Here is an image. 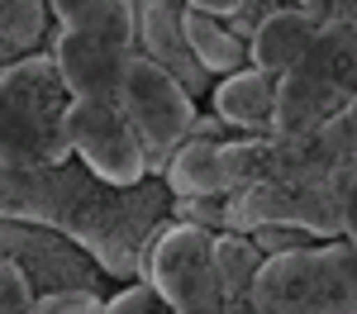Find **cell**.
<instances>
[{
  "instance_id": "1",
  "label": "cell",
  "mask_w": 357,
  "mask_h": 314,
  "mask_svg": "<svg viewBox=\"0 0 357 314\" xmlns=\"http://www.w3.org/2000/svg\"><path fill=\"white\" fill-rule=\"evenodd\" d=\"M167 205L172 191L162 176H143L138 186H110L77 157L57 167L0 162V219H24L67 233L114 281H138L143 243L167 219Z\"/></svg>"
},
{
  "instance_id": "2",
  "label": "cell",
  "mask_w": 357,
  "mask_h": 314,
  "mask_svg": "<svg viewBox=\"0 0 357 314\" xmlns=\"http://www.w3.org/2000/svg\"><path fill=\"white\" fill-rule=\"evenodd\" d=\"M72 91L48 48L0 67V162L57 167L72 157Z\"/></svg>"
},
{
  "instance_id": "3",
  "label": "cell",
  "mask_w": 357,
  "mask_h": 314,
  "mask_svg": "<svg viewBox=\"0 0 357 314\" xmlns=\"http://www.w3.org/2000/svg\"><path fill=\"white\" fill-rule=\"evenodd\" d=\"M357 100V19H329L314 29L305 48L276 77V114L272 134L301 139L329 124Z\"/></svg>"
},
{
  "instance_id": "4",
  "label": "cell",
  "mask_w": 357,
  "mask_h": 314,
  "mask_svg": "<svg viewBox=\"0 0 357 314\" xmlns=\"http://www.w3.org/2000/svg\"><path fill=\"white\" fill-rule=\"evenodd\" d=\"M252 305L257 314H357V253L343 238H324L262 257Z\"/></svg>"
},
{
  "instance_id": "5",
  "label": "cell",
  "mask_w": 357,
  "mask_h": 314,
  "mask_svg": "<svg viewBox=\"0 0 357 314\" xmlns=\"http://www.w3.org/2000/svg\"><path fill=\"white\" fill-rule=\"evenodd\" d=\"M138 281H148L176 314H224L220 272H215V233L195 224L162 219L138 257Z\"/></svg>"
},
{
  "instance_id": "6",
  "label": "cell",
  "mask_w": 357,
  "mask_h": 314,
  "mask_svg": "<svg viewBox=\"0 0 357 314\" xmlns=\"http://www.w3.org/2000/svg\"><path fill=\"white\" fill-rule=\"evenodd\" d=\"M119 110L129 114L138 143H143L148 176H162L167 157L186 143V134L195 124V100L186 95V86L172 81L158 62L134 53L129 72H124V86H119Z\"/></svg>"
},
{
  "instance_id": "7",
  "label": "cell",
  "mask_w": 357,
  "mask_h": 314,
  "mask_svg": "<svg viewBox=\"0 0 357 314\" xmlns=\"http://www.w3.org/2000/svg\"><path fill=\"white\" fill-rule=\"evenodd\" d=\"M224 214L234 233H248L257 224H291L324 238H343V181H267L229 191Z\"/></svg>"
},
{
  "instance_id": "8",
  "label": "cell",
  "mask_w": 357,
  "mask_h": 314,
  "mask_svg": "<svg viewBox=\"0 0 357 314\" xmlns=\"http://www.w3.org/2000/svg\"><path fill=\"white\" fill-rule=\"evenodd\" d=\"M0 262H15L38 295H53V290L100 295V281H105L96 257L86 248H77L67 233L43 224H24V219H0Z\"/></svg>"
},
{
  "instance_id": "9",
  "label": "cell",
  "mask_w": 357,
  "mask_h": 314,
  "mask_svg": "<svg viewBox=\"0 0 357 314\" xmlns=\"http://www.w3.org/2000/svg\"><path fill=\"white\" fill-rule=\"evenodd\" d=\"M72 157L110 186H138L148 176L143 143L119 100H77L72 105Z\"/></svg>"
},
{
  "instance_id": "10",
  "label": "cell",
  "mask_w": 357,
  "mask_h": 314,
  "mask_svg": "<svg viewBox=\"0 0 357 314\" xmlns=\"http://www.w3.org/2000/svg\"><path fill=\"white\" fill-rule=\"evenodd\" d=\"M48 53H53L62 81L72 91V100H119L124 72L134 62V43H119L105 33H86V29H57L48 33Z\"/></svg>"
},
{
  "instance_id": "11",
  "label": "cell",
  "mask_w": 357,
  "mask_h": 314,
  "mask_svg": "<svg viewBox=\"0 0 357 314\" xmlns=\"http://www.w3.org/2000/svg\"><path fill=\"white\" fill-rule=\"evenodd\" d=\"M181 10H186V0H138V53L158 62L172 81L186 86L191 100H200V95H210L215 77L195 62L186 29H181Z\"/></svg>"
},
{
  "instance_id": "12",
  "label": "cell",
  "mask_w": 357,
  "mask_h": 314,
  "mask_svg": "<svg viewBox=\"0 0 357 314\" xmlns=\"http://www.w3.org/2000/svg\"><path fill=\"white\" fill-rule=\"evenodd\" d=\"M215 114L234 134H272V114H276V77L262 67H238L210 86Z\"/></svg>"
},
{
  "instance_id": "13",
  "label": "cell",
  "mask_w": 357,
  "mask_h": 314,
  "mask_svg": "<svg viewBox=\"0 0 357 314\" xmlns=\"http://www.w3.org/2000/svg\"><path fill=\"white\" fill-rule=\"evenodd\" d=\"M314 29H319V24H314L305 10H296L291 0H286V5H276L272 15L262 19V29L248 38V67H262V72L281 77V72H286V67L310 48Z\"/></svg>"
},
{
  "instance_id": "14",
  "label": "cell",
  "mask_w": 357,
  "mask_h": 314,
  "mask_svg": "<svg viewBox=\"0 0 357 314\" xmlns=\"http://www.w3.org/2000/svg\"><path fill=\"white\" fill-rule=\"evenodd\" d=\"M57 29H86L138 48V0H48Z\"/></svg>"
},
{
  "instance_id": "15",
  "label": "cell",
  "mask_w": 357,
  "mask_h": 314,
  "mask_svg": "<svg viewBox=\"0 0 357 314\" xmlns=\"http://www.w3.org/2000/svg\"><path fill=\"white\" fill-rule=\"evenodd\" d=\"M181 29H186V43H191L195 62L220 81V77H229V72H238V67H248V43H238L229 29H224L220 15H205V10H181Z\"/></svg>"
},
{
  "instance_id": "16",
  "label": "cell",
  "mask_w": 357,
  "mask_h": 314,
  "mask_svg": "<svg viewBox=\"0 0 357 314\" xmlns=\"http://www.w3.org/2000/svg\"><path fill=\"white\" fill-rule=\"evenodd\" d=\"M172 196H224V167H220V143L186 139L162 171Z\"/></svg>"
},
{
  "instance_id": "17",
  "label": "cell",
  "mask_w": 357,
  "mask_h": 314,
  "mask_svg": "<svg viewBox=\"0 0 357 314\" xmlns=\"http://www.w3.org/2000/svg\"><path fill=\"white\" fill-rule=\"evenodd\" d=\"M53 15L48 0H0V67L48 48Z\"/></svg>"
},
{
  "instance_id": "18",
  "label": "cell",
  "mask_w": 357,
  "mask_h": 314,
  "mask_svg": "<svg viewBox=\"0 0 357 314\" xmlns=\"http://www.w3.org/2000/svg\"><path fill=\"white\" fill-rule=\"evenodd\" d=\"M215 272H220V300H234V295H252V281L262 272V253L248 233H234L224 228L215 233Z\"/></svg>"
},
{
  "instance_id": "19",
  "label": "cell",
  "mask_w": 357,
  "mask_h": 314,
  "mask_svg": "<svg viewBox=\"0 0 357 314\" xmlns=\"http://www.w3.org/2000/svg\"><path fill=\"white\" fill-rule=\"evenodd\" d=\"M224 200H229V196H172L167 219H176V224H195V228H205V233H224V228H229Z\"/></svg>"
},
{
  "instance_id": "20",
  "label": "cell",
  "mask_w": 357,
  "mask_h": 314,
  "mask_svg": "<svg viewBox=\"0 0 357 314\" xmlns=\"http://www.w3.org/2000/svg\"><path fill=\"white\" fill-rule=\"evenodd\" d=\"M0 314H38V290L15 262H0Z\"/></svg>"
},
{
  "instance_id": "21",
  "label": "cell",
  "mask_w": 357,
  "mask_h": 314,
  "mask_svg": "<svg viewBox=\"0 0 357 314\" xmlns=\"http://www.w3.org/2000/svg\"><path fill=\"white\" fill-rule=\"evenodd\" d=\"M248 238L257 243V253H262V257L296 253V248H310V243H319L314 233H305V228H291V224H257V228H248Z\"/></svg>"
},
{
  "instance_id": "22",
  "label": "cell",
  "mask_w": 357,
  "mask_h": 314,
  "mask_svg": "<svg viewBox=\"0 0 357 314\" xmlns=\"http://www.w3.org/2000/svg\"><path fill=\"white\" fill-rule=\"evenodd\" d=\"M158 310H167V305L148 281H124L110 300H105V314H158Z\"/></svg>"
},
{
  "instance_id": "23",
  "label": "cell",
  "mask_w": 357,
  "mask_h": 314,
  "mask_svg": "<svg viewBox=\"0 0 357 314\" xmlns=\"http://www.w3.org/2000/svg\"><path fill=\"white\" fill-rule=\"evenodd\" d=\"M276 5H286V0H238V5H234V10L224 15V29H229V33H234L238 43H248V38H252V33L262 29V19L272 15Z\"/></svg>"
},
{
  "instance_id": "24",
  "label": "cell",
  "mask_w": 357,
  "mask_h": 314,
  "mask_svg": "<svg viewBox=\"0 0 357 314\" xmlns=\"http://www.w3.org/2000/svg\"><path fill=\"white\" fill-rule=\"evenodd\" d=\"M38 314H105V300L91 290H53L38 295Z\"/></svg>"
},
{
  "instance_id": "25",
  "label": "cell",
  "mask_w": 357,
  "mask_h": 314,
  "mask_svg": "<svg viewBox=\"0 0 357 314\" xmlns=\"http://www.w3.org/2000/svg\"><path fill=\"white\" fill-rule=\"evenodd\" d=\"M296 10H305L314 24H329V19H357V0H291Z\"/></svg>"
},
{
  "instance_id": "26",
  "label": "cell",
  "mask_w": 357,
  "mask_h": 314,
  "mask_svg": "<svg viewBox=\"0 0 357 314\" xmlns=\"http://www.w3.org/2000/svg\"><path fill=\"white\" fill-rule=\"evenodd\" d=\"M343 243L357 253V167L343 176Z\"/></svg>"
},
{
  "instance_id": "27",
  "label": "cell",
  "mask_w": 357,
  "mask_h": 314,
  "mask_svg": "<svg viewBox=\"0 0 357 314\" xmlns=\"http://www.w3.org/2000/svg\"><path fill=\"white\" fill-rule=\"evenodd\" d=\"M186 139H200V143H229L234 139V129L224 124L220 114H195V124H191V134Z\"/></svg>"
},
{
  "instance_id": "28",
  "label": "cell",
  "mask_w": 357,
  "mask_h": 314,
  "mask_svg": "<svg viewBox=\"0 0 357 314\" xmlns=\"http://www.w3.org/2000/svg\"><path fill=\"white\" fill-rule=\"evenodd\" d=\"M186 5H191V10H205V15H220V19H224L238 0H186Z\"/></svg>"
},
{
  "instance_id": "29",
  "label": "cell",
  "mask_w": 357,
  "mask_h": 314,
  "mask_svg": "<svg viewBox=\"0 0 357 314\" xmlns=\"http://www.w3.org/2000/svg\"><path fill=\"white\" fill-rule=\"evenodd\" d=\"M224 314H257V305H252V295H234V300H224Z\"/></svg>"
},
{
  "instance_id": "30",
  "label": "cell",
  "mask_w": 357,
  "mask_h": 314,
  "mask_svg": "<svg viewBox=\"0 0 357 314\" xmlns=\"http://www.w3.org/2000/svg\"><path fill=\"white\" fill-rule=\"evenodd\" d=\"M158 314H176V310H158Z\"/></svg>"
}]
</instances>
